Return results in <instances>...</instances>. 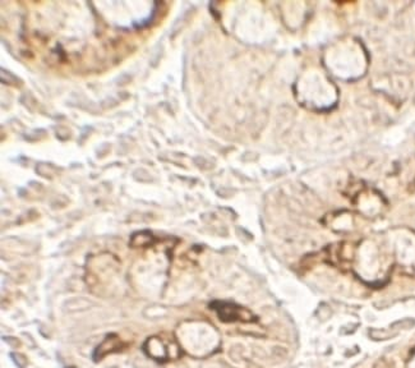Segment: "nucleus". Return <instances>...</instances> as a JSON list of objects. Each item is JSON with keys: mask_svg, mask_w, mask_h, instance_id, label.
<instances>
[{"mask_svg": "<svg viewBox=\"0 0 415 368\" xmlns=\"http://www.w3.org/2000/svg\"><path fill=\"white\" fill-rule=\"evenodd\" d=\"M219 312L220 318H223L224 321H236V320H244L243 318V310L239 306L230 303H220V307H215Z\"/></svg>", "mask_w": 415, "mask_h": 368, "instance_id": "1", "label": "nucleus"}]
</instances>
